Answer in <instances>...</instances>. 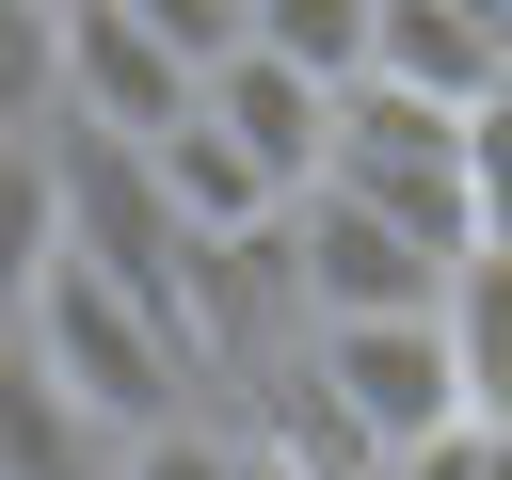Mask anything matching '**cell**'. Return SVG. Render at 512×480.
<instances>
[{
	"instance_id": "cell-1",
	"label": "cell",
	"mask_w": 512,
	"mask_h": 480,
	"mask_svg": "<svg viewBox=\"0 0 512 480\" xmlns=\"http://www.w3.org/2000/svg\"><path fill=\"white\" fill-rule=\"evenodd\" d=\"M16 352H32V368L80 400V432H112V448H144V432L192 416V352H176L144 304H112L96 272H48L32 320H16Z\"/></svg>"
},
{
	"instance_id": "cell-2",
	"label": "cell",
	"mask_w": 512,
	"mask_h": 480,
	"mask_svg": "<svg viewBox=\"0 0 512 480\" xmlns=\"http://www.w3.org/2000/svg\"><path fill=\"white\" fill-rule=\"evenodd\" d=\"M272 256H288L304 336H352V320H432V304H448V272H432L400 224H368L352 192H304V208L272 224Z\"/></svg>"
},
{
	"instance_id": "cell-3",
	"label": "cell",
	"mask_w": 512,
	"mask_h": 480,
	"mask_svg": "<svg viewBox=\"0 0 512 480\" xmlns=\"http://www.w3.org/2000/svg\"><path fill=\"white\" fill-rule=\"evenodd\" d=\"M48 32H64V128H80V144H128V160H144V144H176V128H192V96H208V80L160 48V16H144V0H80V16H48Z\"/></svg>"
},
{
	"instance_id": "cell-4",
	"label": "cell",
	"mask_w": 512,
	"mask_h": 480,
	"mask_svg": "<svg viewBox=\"0 0 512 480\" xmlns=\"http://www.w3.org/2000/svg\"><path fill=\"white\" fill-rule=\"evenodd\" d=\"M304 384L352 416L368 464H416L432 432H464V384H448V336L432 320H352V336H304Z\"/></svg>"
},
{
	"instance_id": "cell-5",
	"label": "cell",
	"mask_w": 512,
	"mask_h": 480,
	"mask_svg": "<svg viewBox=\"0 0 512 480\" xmlns=\"http://www.w3.org/2000/svg\"><path fill=\"white\" fill-rule=\"evenodd\" d=\"M368 80L464 128V112H496V80H512V16H464V0H368Z\"/></svg>"
},
{
	"instance_id": "cell-6",
	"label": "cell",
	"mask_w": 512,
	"mask_h": 480,
	"mask_svg": "<svg viewBox=\"0 0 512 480\" xmlns=\"http://www.w3.org/2000/svg\"><path fill=\"white\" fill-rule=\"evenodd\" d=\"M192 112H208V128H224V144H240V160L272 176V208H304V192H320V144H336V96H320V80H288V64L256 48V32H240V48L208 64V96H192Z\"/></svg>"
},
{
	"instance_id": "cell-7",
	"label": "cell",
	"mask_w": 512,
	"mask_h": 480,
	"mask_svg": "<svg viewBox=\"0 0 512 480\" xmlns=\"http://www.w3.org/2000/svg\"><path fill=\"white\" fill-rule=\"evenodd\" d=\"M144 176H160V208H176V240H192V256H224V240H272V224H288V208H272V176H256L208 112H192L176 144H144Z\"/></svg>"
},
{
	"instance_id": "cell-8",
	"label": "cell",
	"mask_w": 512,
	"mask_h": 480,
	"mask_svg": "<svg viewBox=\"0 0 512 480\" xmlns=\"http://www.w3.org/2000/svg\"><path fill=\"white\" fill-rule=\"evenodd\" d=\"M432 336H448L464 432H512V256H464V272H448V304H432Z\"/></svg>"
},
{
	"instance_id": "cell-9",
	"label": "cell",
	"mask_w": 512,
	"mask_h": 480,
	"mask_svg": "<svg viewBox=\"0 0 512 480\" xmlns=\"http://www.w3.org/2000/svg\"><path fill=\"white\" fill-rule=\"evenodd\" d=\"M0 480H112V432H80V400L0 336Z\"/></svg>"
},
{
	"instance_id": "cell-10",
	"label": "cell",
	"mask_w": 512,
	"mask_h": 480,
	"mask_svg": "<svg viewBox=\"0 0 512 480\" xmlns=\"http://www.w3.org/2000/svg\"><path fill=\"white\" fill-rule=\"evenodd\" d=\"M64 272V192H48V144H0V336L32 320V288Z\"/></svg>"
},
{
	"instance_id": "cell-11",
	"label": "cell",
	"mask_w": 512,
	"mask_h": 480,
	"mask_svg": "<svg viewBox=\"0 0 512 480\" xmlns=\"http://www.w3.org/2000/svg\"><path fill=\"white\" fill-rule=\"evenodd\" d=\"M256 48L288 80H320V96H352L368 80V0H256Z\"/></svg>"
},
{
	"instance_id": "cell-12",
	"label": "cell",
	"mask_w": 512,
	"mask_h": 480,
	"mask_svg": "<svg viewBox=\"0 0 512 480\" xmlns=\"http://www.w3.org/2000/svg\"><path fill=\"white\" fill-rule=\"evenodd\" d=\"M64 128V32L0 0V144H48Z\"/></svg>"
},
{
	"instance_id": "cell-13",
	"label": "cell",
	"mask_w": 512,
	"mask_h": 480,
	"mask_svg": "<svg viewBox=\"0 0 512 480\" xmlns=\"http://www.w3.org/2000/svg\"><path fill=\"white\" fill-rule=\"evenodd\" d=\"M464 240L512 256V112H464Z\"/></svg>"
},
{
	"instance_id": "cell-14",
	"label": "cell",
	"mask_w": 512,
	"mask_h": 480,
	"mask_svg": "<svg viewBox=\"0 0 512 480\" xmlns=\"http://www.w3.org/2000/svg\"><path fill=\"white\" fill-rule=\"evenodd\" d=\"M112 480H240V432H208V416H176V432H144V448H112Z\"/></svg>"
},
{
	"instance_id": "cell-15",
	"label": "cell",
	"mask_w": 512,
	"mask_h": 480,
	"mask_svg": "<svg viewBox=\"0 0 512 480\" xmlns=\"http://www.w3.org/2000/svg\"><path fill=\"white\" fill-rule=\"evenodd\" d=\"M384 480H512V432H432V448L384 464Z\"/></svg>"
},
{
	"instance_id": "cell-16",
	"label": "cell",
	"mask_w": 512,
	"mask_h": 480,
	"mask_svg": "<svg viewBox=\"0 0 512 480\" xmlns=\"http://www.w3.org/2000/svg\"><path fill=\"white\" fill-rule=\"evenodd\" d=\"M496 112H512V80H496Z\"/></svg>"
},
{
	"instance_id": "cell-17",
	"label": "cell",
	"mask_w": 512,
	"mask_h": 480,
	"mask_svg": "<svg viewBox=\"0 0 512 480\" xmlns=\"http://www.w3.org/2000/svg\"><path fill=\"white\" fill-rule=\"evenodd\" d=\"M368 480H384V464H368Z\"/></svg>"
}]
</instances>
